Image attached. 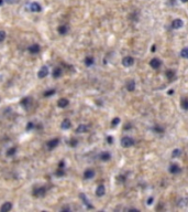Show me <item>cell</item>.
Here are the masks:
<instances>
[{"instance_id": "1", "label": "cell", "mask_w": 188, "mask_h": 212, "mask_svg": "<svg viewBox=\"0 0 188 212\" xmlns=\"http://www.w3.org/2000/svg\"><path fill=\"white\" fill-rule=\"evenodd\" d=\"M134 144H135L134 139L131 138V137H128V136H126V137H123L122 139H121V146L124 147V148L132 147Z\"/></svg>"}, {"instance_id": "2", "label": "cell", "mask_w": 188, "mask_h": 212, "mask_svg": "<svg viewBox=\"0 0 188 212\" xmlns=\"http://www.w3.org/2000/svg\"><path fill=\"white\" fill-rule=\"evenodd\" d=\"M46 193V189L44 187H37L33 190V195L36 198H40V197H44Z\"/></svg>"}, {"instance_id": "3", "label": "cell", "mask_w": 188, "mask_h": 212, "mask_svg": "<svg viewBox=\"0 0 188 212\" xmlns=\"http://www.w3.org/2000/svg\"><path fill=\"white\" fill-rule=\"evenodd\" d=\"M122 64H123V66H126V68H130V66H132L134 64V59H133L132 56H124L122 59Z\"/></svg>"}, {"instance_id": "4", "label": "cell", "mask_w": 188, "mask_h": 212, "mask_svg": "<svg viewBox=\"0 0 188 212\" xmlns=\"http://www.w3.org/2000/svg\"><path fill=\"white\" fill-rule=\"evenodd\" d=\"M150 65H151L154 70H157V69H160V68H161L162 62H161V60H160V59L154 58V59H152V60H151V62H150Z\"/></svg>"}, {"instance_id": "5", "label": "cell", "mask_w": 188, "mask_h": 212, "mask_svg": "<svg viewBox=\"0 0 188 212\" xmlns=\"http://www.w3.org/2000/svg\"><path fill=\"white\" fill-rule=\"evenodd\" d=\"M47 75H49V68H47V66H42V68L40 69L39 73H37V76L40 78H44V77H46Z\"/></svg>"}, {"instance_id": "6", "label": "cell", "mask_w": 188, "mask_h": 212, "mask_svg": "<svg viewBox=\"0 0 188 212\" xmlns=\"http://www.w3.org/2000/svg\"><path fill=\"white\" fill-rule=\"evenodd\" d=\"M59 144V139L58 138H54V139H51V140L47 141V148H49L50 150H52L53 148H55L57 145Z\"/></svg>"}, {"instance_id": "7", "label": "cell", "mask_w": 188, "mask_h": 212, "mask_svg": "<svg viewBox=\"0 0 188 212\" xmlns=\"http://www.w3.org/2000/svg\"><path fill=\"white\" fill-rule=\"evenodd\" d=\"M28 50H29V52H30L31 54H37V53L40 52L41 48H40L39 44H32V45L29 46Z\"/></svg>"}, {"instance_id": "8", "label": "cell", "mask_w": 188, "mask_h": 212, "mask_svg": "<svg viewBox=\"0 0 188 212\" xmlns=\"http://www.w3.org/2000/svg\"><path fill=\"white\" fill-rule=\"evenodd\" d=\"M30 10L32 12H40L42 10V7H41V5L39 2H32V4L30 5Z\"/></svg>"}, {"instance_id": "9", "label": "cell", "mask_w": 188, "mask_h": 212, "mask_svg": "<svg viewBox=\"0 0 188 212\" xmlns=\"http://www.w3.org/2000/svg\"><path fill=\"white\" fill-rule=\"evenodd\" d=\"M89 129V126L88 125H86V124H80L78 126L77 128H76V133L77 134H84V133H86Z\"/></svg>"}, {"instance_id": "10", "label": "cell", "mask_w": 188, "mask_h": 212, "mask_svg": "<svg viewBox=\"0 0 188 212\" xmlns=\"http://www.w3.org/2000/svg\"><path fill=\"white\" fill-rule=\"evenodd\" d=\"M69 101L67 99H59L57 101V106L60 107V108H65L66 106H68Z\"/></svg>"}, {"instance_id": "11", "label": "cell", "mask_w": 188, "mask_h": 212, "mask_svg": "<svg viewBox=\"0 0 188 212\" xmlns=\"http://www.w3.org/2000/svg\"><path fill=\"white\" fill-rule=\"evenodd\" d=\"M105 193H106V188H105V186L99 185L96 189V194L98 197H102V195H105Z\"/></svg>"}, {"instance_id": "12", "label": "cell", "mask_w": 188, "mask_h": 212, "mask_svg": "<svg viewBox=\"0 0 188 212\" xmlns=\"http://www.w3.org/2000/svg\"><path fill=\"white\" fill-rule=\"evenodd\" d=\"M170 172L173 173V175H176V173L180 172V167L176 164H172L170 166Z\"/></svg>"}, {"instance_id": "13", "label": "cell", "mask_w": 188, "mask_h": 212, "mask_svg": "<svg viewBox=\"0 0 188 212\" xmlns=\"http://www.w3.org/2000/svg\"><path fill=\"white\" fill-rule=\"evenodd\" d=\"M183 26H184V22L181 21L180 19H175V20L172 22V27H173L174 29H180Z\"/></svg>"}, {"instance_id": "14", "label": "cell", "mask_w": 188, "mask_h": 212, "mask_svg": "<svg viewBox=\"0 0 188 212\" xmlns=\"http://www.w3.org/2000/svg\"><path fill=\"white\" fill-rule=\"evenodd\" d=\"M11 209H12L11 202H5V203L1 205V208H0V211L1 212H8V211H10Z\"/></svg>"}, {"instance_id": "15", "label": "cell", "mask_w": 188, "mask_h": 212, "mask_svg": "<svg viewBox=\"0 0 188 212\" xmlns=\"http://www.w3.org/2000/svg\"><path fill=\"white\" fill-rule=\"evenodd\" d=\"M95 177V171L92 169H86L84 172V178L85 179H91Z\"/></svg>"}, {"instance_id": "16", "label": "cell", "mask_w": 188, "mask_h": 212, "mask_svg": "<svg viewBox=\"0 0 188 212\" xmlns=\"http://www.w3.org/2000/svg\"><path fill=\"white\" fill-rule=\"evenodd\" d=\"M126 87H127V90H128L129 92L134 91V88H135V82H134V80H129L128 82H127Z\"/></svg>"}, {"instance_id": "17", "label": "cell", "mask_w": 188, "mask_h": 212, "mask_svg": "<svg viewBox=\"0 0 188 212\" xmlns=\"http://www.w3.org/2000/svg\"><path fill=\"white\" fill-rule=\"evenodd\" d=\"M71 126H72L71 121H69L68 118H65L64 121L62 122V125H60V127H62V129H68V128H71Z\"/></svg>"}, {"instance_id": "18", "label": "cell", "mask_w": 188, "mask_h": 212, "mask_svg": "<svg viewBox=\"0 0 188 212\" xmlns=\"http://www.w3.org/2000/svg\"><path fill=\"white\" fill-rule=\"evenodd\" d=\"M100 160H102V161H108V160H110V158H111V155L109 153H107V151H105V153H101L100 154Z\"/></svg>"}, {"instance_id": "19", "label": "cell", "mask_w": 188, "mask_h": 212, "mask_svg": "<svg viewBox=\"0 0 188 212\" xmlns=\"http://www.w3.org/2000/svg\"><path fill=\"white\" fill-rule=\"evenodd\" d=\"M62 73H63V70L60 68H55L53 71V77L55 78H58L59 76H62Z\"/></svg>"}, {"instance_id": "20", "label": "cell", "mask_w": 188, "mask_h": 212, "mask_svg": "<svg viewBox=\"0 0 188 212\" xmlns=\"http://www.w3.org/2000/svg\"><path fill=\"white\" fill-rule=\"evenodd\" d=\"M57 31H58V33L60 34V36H64V34L67 33V31H68V27L67 26H59L58 27V29H57Z\"/></svg>"}, {"instance_id": "21", "label": "cell", "mask_w": 188, "mask_h": 212, "mask_svg": "<svg viewBox=\"0 0 188 212\" xmlns=\"http://www.w3.org/2000/svg\"><path fill=\"white\" fill-rule=\"evenodd\" d=\"M79 197H80V199H81L82 201H84V203H85L86 205H87V207H88L89 209H92V208H94V207H92V205L90 204V202H89V201L87 200V198H86V195H85L84 193H80V194H79Z\"/></svg>"}, {"instance_id": "22", "label": "cell", "mask_w": 188, "mask_h": 212, "mask_svg": "<svg viewBox=\"0 0 188 212\" xmlns=\"http://www.w3.org/2000/svg\"><path fill=\"white\" fill-rule=\"evenodd\" d=\"M94 62H95V60H94V58H91V56H87V58L85 59V65L86 66H91L92 64H94Z\"/></svg>"}, {"instance_id": "23", "label": "cell", "mask_w": 188, "mask_h": 212, "mask_svg": "<svg viewBox=\"0 0 188 212\" xmlns=\"http://www.w3.org/2000/svg\"><path fill=\"white\" fill-rule=\"evenodd\" d=\"M180 56L184 59H188V48H184L180 51Z\"/></svg>"}, {"instance_id": "24", "label": "cell", "mask_w": 188, "mask_h": 212, "mask_svg": "<svg viewBox=\"0 0 188 212\" xmlns=\"http://www.w3.org/2000/svg\"><path fill=\"white\" fill-rule=\"evenodd\" d=\"M181 155V150L180 149H178V148H176V149H174L173 150V153H172V157H179Z\"/></svg>"}, {"instance_id": "25", "label": "cell", "mask_w": 188, "mask_h": 212, "mask_svg": "<svg viewBox=\"0 0 188 212\" xmlns=\"http://www.w3.org/2000/svg\"><path fill=\"white\" fill-rule=\"evenodd\" d=\"M30 102H31V99H30V97H24V99L21 101V104H22V105H23L24 107H27Z\"/></svg>"}, {"instance_id": "26", "label": "cell", "mask_w": 188, "mask_h": 212, "mask_svg": "<svg viewBox=\"0 0 188 212\" xmlns=\"http://www.w3.org/2000/svg\"><path fill=\"white\" fill-rule=\"evenodd\" d=\"M55 94V90H49L46 92H44V97H50Z\"/></svg>"}, {"instance_id": "27", "label": "cell", "mask_w": 188, "mask_h": 212, "mask_svg": "<svg viewBox=\"0 0 188 212\" xmlns=\"http://www.w3.org/2000/svg\"><path fill=\"white\" fill-rule=\"evenodd\" d=\"M15 153H17V148H15V147H12V148H10V149L7 151V156H13Z\"/></svg>"}, {"instance_id": "28", "label": "cell", "mask_w": 188, "mask_h": 212, "mask_svg": "<svg viewBox=\"0 0 188 212\" xmlns=\"http://www.w3.org/2000/svg\"><path fill=\"white\" fill-rule=\"evenodd\" d=\"M64 175H65L64 168H59V167H58V169H57V171H56V176L57 177H62V176H64Z\"/></svg>"}, {"instance_id": "29", "label": "cell", "mask_w": 188, "mask_h": 212, "mask_svg": "<svg viewBox=\"0 0 188 212\" xmlns=\"http://www.w3.org/2000/svg\"><path fill=\"white\" fill-rule=\"evenodd\" d=\"M181 107L184 109H188V99H184L181 101Z\"/></svg>"}, {"instance_id": "30", "label": "cell", "mask_w": 188, "mask_h": 212, "mask_svg": "<svg viewBox=\"0 0 188 212\" xmlns=\"http://www.w3.org/2000/svg\"><path fill=\"white\" fill-rule=\"evenodd\" d=\"M6 37H7V34H6V32H5V31L0 30V42H2V41H5Z\"/></svg>"}, {"instance_id": "31", "label": "cell", "mask_w": 188, "mask_h": 212, "mask_svg": "<svg viewBox=\"0 0 188 212\" xmlns=\"http://www.w3.org/2000/svg\"><path fill=\"white\" fill-rule=\"evenodd\" d=\"M119 123H120V118H119V117H116V118H113V119H112L111 124H112V126L114 127V126H117L118 124H119Z\"/></svg>"}, {"instance_id": "32", "label": "cell", "mask_w": 188, "mask_h": 212, "mask_svg": "<svg viewBox=\"0 0 188 212\" xmlns=\"http://www.w3.org/2000/svg\"><path fill=\"white\" fill-rule=\"evenodd\" d=\"M166 75H167V77H168V78H171V80H172V77H174V75H175V72H174V71H172V70H170V71H167Z\"/></svg>"}, {"instance_id": "33", "label": "cell", "mask_w": 188, "mask_h": 212, "mask_svg": "<svg viewBox=\"0 0 188 212\" xmlns=\"http://www.w3.org/2000/svg\"><path fill=\"white\" fill-rule=\"evenodd\" d=\"M34 127H35V125H34L32 122H30V123L28 124V126H27V131H30V129H32V128H34Z\"/></svg>"}, {"instance_id": "34", "label": "cell", "mask_w": 188, "mask_h": 212, "mask_svg": "<svg viewBox=\"0 0 188 212\" xmlns=\"http://www.w3.org/2000/svg\"><path fill=\"white\" fill-rule=\"evenodd\" d=\"M77 144H78V140H77V139H72L71 143H69V145H71L72 147H75Z\"/></svg>"}, {"instance_id": "35", "label": "cell", "mask_w": 188, "mask_h": 212, "mask_svg": "<svg viewBox=\"0 0 188 212\" xmlns=\"http://www.w3.org/2000/svg\"><path fill=\"white\" fill-rule=\"evenodd\" d=\"M153 129H154V131H155V132H157V133H163V128H161V127H158V126H155V127H154V128H153Z\"/></svg>"}, {"instance_id": "36", "label": "cell", "mask_w": 188, "mask_h": 212, "mask_svg": "<svg viewBox=\"0 0 188 212\" xmlns=\"http://www.w3.org/2000/svg\"><path fill=\"white\" fill-rule=\"evenodd\" d=\"M107 140H108V143H109V144H112V143H113V141H112V140H113V138H112V137H110V136L107 138Z\"/></svg>"}, {"instance_id": "37", "label": "cell", "mask_w": 188, "mask_h": 212, "mask_svg": "<svg viewBox=\"0 0 188 212\" xmlns=\"http://www.w3.org/2000/svg\"><path fill=\"white\" fill-rule=\"evenodd\" d=\"M152 202H153V198H150L149 200H148V204H149V205H151V204H152Z\"/></svg>"}, {"instance_id": "38", "label": "cell", "mask_w": 188, "mask_h": 212, "mask_svg": "<svg viewBox=\"0 0 188 212\" xmlns=\"http://www.w3.org/2000/svg\"><path fill=\"white\" fill-rule=\"evenodd\" d=\"M6 1H7L8 4H10V5H11V4H14V2H15V0H6Z\"/></svg>"}, {"instance_id": "39", "label": "cell", "mask_w": 188, "mask_h": 212, "mask_svg": "<svg viewBox=\"0 0 188 212\" xmlns=\"http://www.w3.org/2000/svg\"><path fill=\"white\" fill-rule=\"evenodd\" d=\"M62 211H71V209H69V208H63Z\"/></svg>"}, {"instance_id": "40", "label": "cell", "mask_w": 188, "mask_h": 212, "mask_svg": "<svg viewBox=\"0 0 188 212\" xmlns=\"http://www.w3.org/2000/svg\"><path fill=\"white\" fill-rule=\"evenodd\" d=\"M155 49H156V48H155V45H153V46H152V49H151V50H152V52H154V51H155Z\"/></svg>"}, {"instance_id": "41", "label": "cell", "mask_w": 188, "mask_h": 212, "mask_svg": "<svg viewBox=\"0 0 188 212\" xmlns=\"http://www.w3.org/2000/svg\"><path fill=\"white\" fill-rule=\"evenodd\" d=\"M4 5V0H0V6Z\"/></svg>"}, {"instance_id": "42", "label": "cell", "mask_w": 188, "mask_h": 212, "mask_svg": "<svg viewBox=\"0 0 188 212\" xmlns=\"http://www.w3.org/2000/svg\"><path fill=\"white\" fill-rule=\"evenodd\" d=\"M180 1H181V2H187L188 0H180Z\"/></svg>"}]
</instances>
